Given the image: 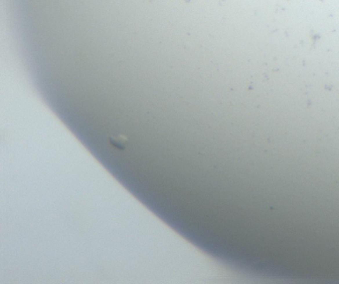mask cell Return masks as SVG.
<instances>
[{"mask_svg": "<svg viewBox=\"0 0 339 284\" xmlns=\"http://www.w3.org/2000/svg\"><path fill=\"white\" fill-rule=\"evenodd\" d=\"M111 142H113V144H115V146L118 147V148H122L124 145L125 139H124L122 137H117V139H113V140H111Z\"/></svg>", "mask_w": 339, "mask_h": 284, "instance_id": "obj_1", "label": "cell"}]
</instances>
